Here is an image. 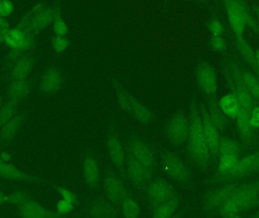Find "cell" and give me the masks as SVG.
<instances>
[{
    "mask_svg": "<svg viewBox=\"0 0 259 218\" xmlns=\"http://www.w3.org/2000/svg\"><path fill=\"white\" fill-rule=\"evenodd\" d=\"M189 120L190 130L187 141L190 158L201 168H207L211 162V154L204 137L202 116L196 101L192 102L190 106Z\"/></svg>",
    "mask_w": 259,
    "mask_h": 218,
    "instance_id": "obj_1",
    "label": "cell"
},
{
    "mask_svg": "<svg viewBox=\"0 0 259 218\" xmlns=\"http://www.w3.org/2000/svg\"><path fill=\"white\" fill-rule=\"evenodd\" d=\"M259 202V181L238 186L228 202L218 211L223 217H234L254 208Z\"/></svg>",
    "mask_w": 259,
    "mask_h": 218,
    "instance_id": "obj_2",
    "label": "cell"
},
{
    "mask_svg": "<svg viewBox=\"0 0 259 218\" xmlns=\"http://www.w3.org/2000/svg\"><path fill=\"white\" fill-rule=\"evenodd\" d=\"M228 24L235 37L244 36L246 27L257 33L259 24L252 18L247 0H223Z\"/></svg>",
    "mask_w": 259,
    "mask_h": 218,
    "instance_id": "obj_3",
    "label": "cell"
},
{
    "mask_svg": "<svg viewBox=\"0 0 259 218\" xmlns=\"http://www.w3.org/2000/svg\"><path fill=\"white\" fill-rule=\"evenodd\" d=\"M224 75L231 94L237 99L242 107L250 112L254 100L249 94L242 77V68L234 59H228L224 65Z\"/></svg>",
    "mask_w": 259,
    "mask_h": 218,
    "instance_id": "obj_4",
    "label": "cell"
},
{
    "mask_svg": "<svg viewBox=\"0 0 259 218\" xmlns=\"http://www.w3.org/2000/svg\"><path fill=\"white\" fill-rule=\"evenodd\" d=\"M54 16V6H49L40 2L21 18L16 27L21 30H28L37 36L53 24Z\"/></svg>",
    "mask_w": 259,
    "mask_h": 218,
    "instance_id": "obj_5",
    "label": "cell"
},
{
    "mask_svg": "<svg viewBox=\"0 0 259 218\" xmlns=\"http://www.w3.org/2000/svg\"><path fill=\"white\" fill-rule=\"evenodd\" d=\"M258 172H259V150L239 160L234 170H231L230 173L222 176L214 175V178L211 180V183L220 184V183H227L228 181L231 182L232 181L243 179Z\"/></svg>",
    "mask_w": 259,
    "mask_h": 218,
    "instance_id": "obj_6",
    "label": "cell"
},
{
    "mask_svg": "<svg viewBox=\"0 0 259 218\" xmlns=\"http://www.w3.org/2000/svg\"><path fill=\"white\" fill-rule=\"evenodd\" d=\"M161 167L166 175L181 184H187L191 178L188 166L178 155L165 152L161 155Z\"/></svg>",
    "mask_w": 259,
    "mask_h": 218,
    "instance_id": "obj_7",
    "label": "cell"
},
{
    "mask_svg": "<svg viewBox=\"0 0 259 218\" xmlns=\"http://www.w3.org/2000/svg\"><path fill=\"white\" fill-rule=\"evenodd\" d=\"M190 130V120L181 113L175 114L167 123L166 133L170 143L181 146L187 141Z\"/></svg>",
    "mask_w": 259,
    "mask_h": 218,
    "instance_id": "obj_8",
    "label": "cell"
},
{
    "mask_svg": "<svg viewBox=\"0 0 259 218\" xmlns=\"http://www.w3.org/2000/svg\"><path fill=\"white\" fill-rule=\"evenodd\" d=\"M125 163L127 177L133 184L139 189L146 187L152 179L153 169L142 164L127 152Z\"/></svg>",
    "mask_w": 259,
    "mask_h": 218,
    "instance_id": "obj_9",
    "label": "cell"
},
{
    "mask_svg": "<svg viewBox=\"0 0 259 218\" xmlns=\"http://www.w3.org/2000/svg\"><path fill=\"white\" fill-rule=\"evenodd\" d=\"M196 78L201 91L210 97H214L219 89L217 74L208 62L203 61L198 65Z\"/></svg>",
    "mask_w": 259,
    "mask_h": 218,
    "instance_id": "obj_10",
    "label": "cell"
},
{
    "mask_svg": "<svg viewBox=\"0 0 259 218\" xmlns=\"http://www.w3.org/2000/svg\"><path fill=\"white\" fill-rule=\"evenodd\" d=\"M236 183H228L223 187L208 192L203 199V208L205 211H218L232 196L237 187Z\"/></svg>",
    "mask_w": 259,
    "mask_h": 218,
    "instance_id": "obj_11",
    "label": "cell"
},
{
    "mask_svg": "<svg viewBox=\"0 0 259 218\" xmlns=\"http://www.w3.org/2000/svg\"><path fill=\"white\" fill-rule=\"evenodd\" d=\"M199 110H200L201 116H202L204 137H205L208 150L211 154V156L216 158V157L219 156V146L221 137L219 135V129L211 121L208 109L203 103H200Z\"/></svg>",
    "mask_w": 259,
    "mask_h": 218,
    "instance_id": "obj_12",
    "label": "cell"
},
{
    "mask_svg": "<svg viewBox=\"0 0 259 218\" xmlns=\"http://www.w3.org/2000/svg\"><path fill=\"white\" fill-rule=\"evenodd\" d=\"M104 190L109 202L115 205H121L128 197V192L122 181L112 172H108L104 178Z\"/></svg>",
    "mask_w": 259,
    "mask_h": 218,
    "instance_id": "obj_13",
    "label": "cell"
},
{
    "mask_svg": "<svg viewBox=\"0 0 259 218\" xmlns=\"http://www.w3.org/2000/svg\"><path fill=\"white\" fill-rule=\"evenodd\" d=\"M126 152L131 154L137 161L151 169H154L155 164V156L149 146L141 139L132 137L129 140Z\"/></svg>",
    "mask_w": 259,
    "mask_h": 218,
    "instance_id": "obj_14",
    "label": "cell"
},
{
    "mask_svg": "<svg viewBox=\"0 0 259 218\" xmlns=\"http://www.w3.org/2000/svg\"><path fill=\"white\" fill-rule=\"evenodd\" d=\"M173 187L163 179H157L151 183L147 190V197L152 209L168 199L175 193Z\"/></svg>",
    "mask_w": 259,
    "mask_h": 218,
    "instance_id": "obj_15",
    "label": "cell"
},
{
    "mask_svg": "<svg viewBox=\"0 0 259 218\" xmlns=\"http://www.w3.org/2000/svg\"><path fill=\"white\" fill-rule=\"evenodd\" d=\"M63 83V76L59 68L49 67L41 77L39 88L44 94H53L59 91Z\"/></svg>",
    "mask_w": 259,
    "mask_h": 218,
    "instance_id": "obj_16",
    "label": "cell"
},
{
    "mask_svg": "<svg viewBox=\"0 0 259 218\" xmlns=\"http://www.w3.org/2000/svg\"><path fill=\"white\" fill-rule=\"evenodd\" d=\"M35 58L30 53L18 59L8 73L9 80L26 79L30 75L35 65Z\"/></svg>",
    "mask_w": 259,
    "mask_h": 218,
    "instance_id": "obj_17",
    "label": "cell"
},
{
    "mask_svg": "<svg viewBox=\"0 0 259 218\" xmlns=\"http://www.w3.org/2000/svg\"><path fill=\"white\" fill-rule=\"evenodd\" d=\"M237 129L239 135L247 145H252L255 141V129L249 122V112L240 106L237 117Z\"/></svg>",
    "mask_w": 259,
    "mask_h": 218,
    "instance_id": "obj_18",
    "label": "cell"
},
{
    "mask_svg": "<svg viewBox=\"0 0 259 218\" xmlns=\"http://www.w3.org/2000/svg\"><path fill=\"white\" fill-rule=\"evenodd\" d=\"M108 152L113 164L120 170H122L125 162L124 148L118 136L115 134L109 135L107 140Z\"/></svg>",
    "mask_w": 259,
    "mask_h": 218,
    "instance_id": "obj_19",
    "label": "cell"
},
{
    "mask_svg": "<svg viewBox=\"0 0 259 218\" xmlns=\"http://www.w3.org/2000/svg\"><path fill=\"white\" fill-rule=\"evenodd\" d=\"M20 214L27 218H54L62 217L58 212L49 211L36 202L27 201L20 205Z\"/></svg>",
    "mask_w": 259,
    "mask_h": 218,
    "instance_id": "obj_20",
    "label": "cell"
},
{
    "mask_svg": "<svg viewBox=\"0 0 259 218\" xmlns=\"http://www.w3.org/2000/svg\"><path fill=\"white\" fill-rule=\"evenodd\" d=\"M83 177L87 184L95 189L100 182V167L97 159L93 155H88L83 161Z\"/></svg>",
    "mask_w": 259,
    "mask_h": 218,
    "instance_id": "obj_21",
    "label": "cell"
},
{
    "mask_svg": "<svg viewBox=\"0 0 259 218\" xmlns=\"http://www.w3.org/2000/svg\"><path fill=\"white\" fill-rule=\"evenodd\" d=\"M88 216L96 218L115 217L118 216V211L109 202L100 199L90 206Z\"/></svg>",
    "mask_w": 259,
    "mask_h": 218,
    "instance_id": "obj_22",
    "label": "cell"
},
{
    "mask_svg": "<svg viewBox=\"0 0 259 218\" xmlns=\"http://www.w3.org/2000/svg\"><path fill=\"white\" fill-rule=\"evenodd\" d=\"M181 199L176 193L166 199L153 210V217L168 218L171 217L179 208Z\"/></svg>",
    "mask_w": 259,
    "mask_h": 218,
    "instance_id": "obj_23",
    "label": "cell"
},
{
    "mask_svg": "<svg viewBox=\"0 0 259 218\" xmlns=\"http://www.w3.org/2000/svg\"><path fill=\"white\" fill-rule=\"evenodd\" d=\"M30 86L31 83L27 78L12 80L9 86V100L18 103L28 94Z\"/></svg>",
    "mask_w": 259,
    "mask_h": 218,
    "instance_id": "obj_24",
    "label": "cell"
},
{
    "mask_svg": "<svg viewBox=\"0 0 259 218\" xmlns=\"http://www.w3.org/2000/svg\"><path fill=\"white\" fill-rule=\"evenodd\" d=\"M0 177L12 181H27L30 182L36 181L33 177L21 171L19 169L10 164H6L0 159Z\"/></svg>",
    "mask_w": 259,
    "mask_h": 218,
    "instance_id": "obj_25",
    "label": "cell"
},
{
    "mask_svg": "<svg viewBox=\"0 0 259 218\" xmlns=\"http://www.w3.org/2000/svg\"><path fill=\"white\" fill-rule=\"evenodd\" d=\"M219 106L227 117L233 119H236L240 108L238 100L231 93L221 98L219 102Z\"/></svg>",
    "mask_w": 259,
    "mask_h": 218,
    "instance_id": "obj_26",
    "label": "cell"
},
{
    "mask_svg": "<svg viewBox=\"0 0 259 218\" xmlns=\"http://www.w3.org/2000/svg\"><path fill=\"white\" fill-rule=\"evenodd\" d=\"M210 98L211 99L208 101V106L207 108L210 118L218 129L222 130L227 126V116L219 107V103H217L215 99H214V97Z\"/></svg>",
    "mask_w": 259,
    "mask_h": 218,
    "instance_id": "obj_27",
    "label": "cell"
},
{
    "mask_svg": "<svg viewBox=\"0 0 259 218\" xmlns=\"http://www.w3.org/2000/svg\"><path fill=\"white\" fill-rule=\"evenodd\" d=\"M131 114L143 123H149L152 121V114L151 111L143 103L130 94Z\"/></svg>",
    "mask_w": 259,
    "mask_h": 218,
    "instance_id": "obj_28",
    "label": "cell"
},
{
    "mask_svg": "<svg viewBox=\"0 0 259 218\" xmlns=\"http://www.w3.org/2000/svg\"><path fill=\"white\" fill-rule=\"evenodd\" d=\"M24 120V114L14 116L6 124L3 125L0 131V137L4 141L12 140L18 132Z\"/></svg>",
    "mask_w": 259,
    "mask_h": 218,
    "instance_id": "obj_29",
    "label": "cell"
},
{
    "mask_svg": "<svg viewBox=\"0 0 259 218\" xmlns=\"http://www.w3.org/2000/svg\"><path fill=\"white\" fill-rule=\"evenodd\" d=\"M55 16L53 22V30L56 36H66L69 32L68 24L62 15V8L59 1L54 3Z\"/></svg>",
    "mask_w": 259,
    "mask_h": 218,
    "instance_id": "obj_30",
    "label": "cell"
},
{
    "mask_svg": "<svg viewBox=\"0 0 259 218\" xmlns=\"http://www.w3.org/2000/svg\"><path fill=\"white\" fill-rule=\"evenodd\" d=\"M242 77L254 101L259 103V80L250 70L242 68Z\"/></svg>",
    "mask_w": 259,
    "mask_h": 218,
    "instance_id": "obj_31",
    "label": "cell"
},
{
    "mask_svg": "<svg viewBox=\"0 0 259 218\" xmlns=\"http://www.w3.org/2000/svg\"><path fill=\"white\" fill-rule=\"evenodd\" d=\"M219 156L226 154H231L239 156L243 152V146L235 140L227 137H221L219 146Z\"/></svg>",
    "mask_w": 259,
    "mask_h": 218,
    "instance_id": "obj_32",
    "label": "cell"
},
{
    "mask_svg": "<svg viewBox=\"0 0 259 218\" xmlns=\"http://www.w3.org/2000/svg\"><path fill=\"white\" fill-rule=\"evenodd\" d=\"M239 156L231 154L220 155L216 176H222L234 170L239 161Z\"/></svg>",
    "mask_w": 259,
    "mask_h": 218,
    "instance_id": "obj_33",
    "label": "cell"
},
{
    "mask_svg": "<svg viewBox=\"0 0 259 218\" xmlns=\"http://www.w3.org/2000/svg\"><path fill=\"white\" fill-rule=\"evenodd\" d=\"M114 88L116 93L117 99H118V104L121 106V109L126 112L131 114V101H130V94L119 83L116 78L112 80Z\"/></svg>",
    "mask_w": 259,
    "mask_h": 218,
    "instance_id": "obj_34",
    "label": "cell"
},
{
    "mask_svg": "<svg viewBox=\"0 0 259 218\" xmlns=\"http://www.w3.org/2000/svg\"><path fill=\"white\" fill-rule=\"evenodd\" d=\"M121 209H122L124 217L128 218H136L140 214V208L138 203L133 198H126L121 203Z\"/></svg>",
    "mask_w": 259,
    "mask_h": 218,
    "instance_id": "obj_35",
    "label": "cell"
},
{
    "mask_svg": "<svg viewBox=\"0 0 259 218\" xmlns=\"http://www.w3.org/2000/svg\"><path fill=\"white\" fill-rule=\"evenodd\" d=\"M18 103L9 100L6 106L0 110V127L6 124L9 120L15 116Z\"/></svg>",
    "mask_w": 259,
    "mask_h": 218,
    "instance_id": "obj_36",
    "label": "cell"
},
{
    "mask_svg": "<svg viewBox=\"0 0 259 218\" xmlns=\"http://www.w3.org/2000/svg\"><path fill=\"white\" fill-rule=\"evenodd\" d=\"M51 42L53 50L58 54L65 52L71 45V42L66 36H59L56 35L52 38Z\"/></svg>",
    "mask_w": 259,
    "mask_h": 218,
    "instance_id": "obj_37",
    "label": "cell"
},
{
    "mask_svg": "<svg viewBox=\"0 0 259 218\" xmlns=\"http://www.w3.org/2000/svg\"><path fill=\"white\" fill-rule=\"evenodd\" d=\"M208 30L211 36H223L225 33V25L219 18H213L208 21Z\"/></svg>",
    "mask_w": 259,
    "mask_h": 218,
    "instance_id": "obj_38",
    "label": "cell"
},
{
    "mask_svg": "<svg viewBox=\"0 0 259 218\" xmlns=\"http://www.w3.org/2000/svg\"><path fill=\"white\" fill-rule=\"evenodd\" d=\"M209 45L211 50L216 53H223L228 48V42L223 36H211Z\"/></svg>",
    "mask_w": 259,
    "mask_h": 218,
    "instance_id": "obj_39",
    "label": "cell"
},
{
    "mask_svg": "<svg viewBox=\"0 0 259 218\" xmlns=\"http://www.w3.org/2000/svg\"><path fill=\"white\" fill-rule=\"evenodd\" d=\"M30 201L28 196L26 193L17 192V193H12L10 196H8L7 202L14 205H20L24 203V202Z\"/></svg>",
    "mask_w": 259,
    "mask_h": 218,
    "instance_id": "obj_40",
    "label": "cell"
},
{
    "mask_svg": "<svg viewBox=\"0 0 259 218\" xmlns=\"http://www.w3.org/2000/svg\"><path fill=\"white\" fill-rule=\"evenodd\" d=\"M14 12V5L10 0H0V17L7 18Z\"/></svg>",
    "mask_w": 259,
    "mask_h": 218,
    "instance_id": "obj_41",
    "label": "cell"
},
{
    "mask_svg": "<svg viewBox=\"0 0 259 218\" xmlns=\"http://www.w3.org/2000/svg\"><path fill=\"white\" fill-rule=\"evenodd\" d=\"M74 209V204L68 201L62 199L57 204V212L61 215L69 214Z\"/></svg>",
    "mask_w": 259,
    "mask_h": 218,
    "instance_id": "obj_42",
    "label": "cell"
},
{
    "mask_svg": "<svg viewBox=\"0 0 259 218\" xmlns=\"http://www.w3.org/2000/svg\"><path fill=\"white\" fill-rule=\"evenodd\" d=\"M58 192L60 193L61 196H62L63 199L68 201V202H71L73 204H76L77 202V196L72 192L70 191L68 189L64 188L62 187H55Z\"/></svg>",
    "mask_w": 259,
    "mask_h": 218,
    "instance_id": "obj_43",
    "label": "cell"
},
{
    "mask_svg": "<svg viewBox=\"0 0 259 218\" xmlns=\"http://www.w3.org/2000/svg\"><path fill=\"white\" fill-rule=\"evenodd\" d=\"M249 122L253 129L259 128V106H254L249 112Z\"/></svg>",
    "mask_w": 259,
    "mask_h": 218,
    "instance_id": "obj_44",
    "label": "cell"
},
{
    "mask_svg": "<svg viewBox=\"0 0 259 218\" xmlns=\"http://www.w3.org/2000/svg\"><path fill=\"white\" fill-rule=\"evenodd\" d=\"M10 30V24L6 18L0 17V34H6Z\"/></svg>",
    "mask_w": 259,
    "mask_h": 218,
    "instance_id": "obj_45",
    "label": "cell"
},
{
    "mask_svg": "<svg viewBox=\"0 0 259 218\" xmlns=\"http://www.w3.org/2000/svg\"><path fill=\"white\" fill-rule=\"evenodd\" d=\"M11 158H11L10 155L6 152H3V153H1V155H0V159L2 161H5V162L10 161Z\"/></svg>",
    "mask_w": 259,
    "mask_h": 218,
    "instance_id": "obj_46",
    "label": "cell"
},
{
    "mask_svg": "<svg viewBox=\"0 0 259 218\" xmlns=\"http://www.w3.org/2000/svg\"><path fill=\"white\" fill-rule=\"evenodd\" d=\"M6 35H7V33H6V34H0V45H2L3 43H5Z\"/></svg>",
    "mask_w": 259,
    "mask_h": 218,
    "instance_id": "obj_47",
    "label": "cell"
},
{
    "mask_svg": "<svg viewBox=\"0 0 259 218\" xmlns=\"http://www.w3.org/2000/svg\"><path fill=\"white\" fill-rule=\"evenodd\" d=\"M255 61H256L257 65L259 66V50L255 53Z\"/></svg>",
    "mask_w": 259,
    "mask_h": 218,
    "instance_id": "obj_48",
    "label": "cell"
},
{
    "mask_svg": "<svg viewBox=\"0 0 259 218\" xmlns=\"http://www.w3.org/2000/svg\"><path fill=\"white\" fill-rule=\"evenodd\" d=\"M256 21L257 23H258V24H259V6L256 10Z\"/></svg>",
    "mask_w": 259,
    "mask_h": 218,
    "instance_id": "obj_49",
    "label": "cell"
},
{
    "mask_svg": "<svg viewBox=\"0 0 259 218\" xmlns=\"http://www.w3.org/2000/svg\"><path fill=\"white\" fill-rule=\"evenodd\" d=\"M251 217H255V218H259V210L258 211H257L255 213V214H252Z\"/></svg>",
    "mask_w": 259,
    "mask_h": 218,
    "instance_id": "obj_50",
    "label": "cell"
},
{
    "mask_svg": "<svg viewBox=\"0 0 259 218\" xmlns=\"http://www.w3.org/2000/svg\"><path fill=\"white\" fill-rule=\"evenodd\" d=\"M2 103H3V100H2L1 97H0V110H1Z\"/></svg>",
    "mask_w": 259,
    "mask_h": 218,
    "instance_id": "obj_51",
    "label": "cell"
}]
</instances>
